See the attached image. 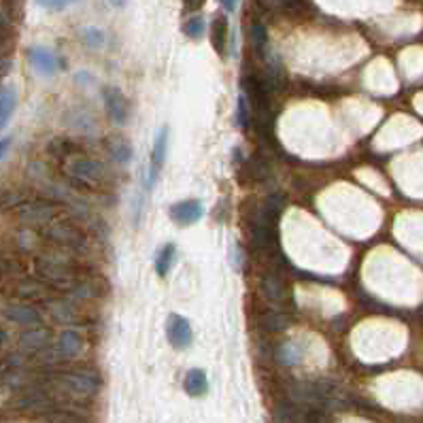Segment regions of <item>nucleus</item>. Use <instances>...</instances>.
Wrapping results in <instances>:
<instances>
[{"mask_svg":"<svg viewBox=\"0 0 423 423\" xmlns=\"http://www.w3.org/2000/svg\"><path fill=\"white\" fill-rule=\"evenodd\" d=\"M68 170L75 179H79L85 185H102L107 179V168L98 160L90 158H75L68 164Z\"/></svg>","mask_w":423,"mask_h":423,"instance_id":"obj_1","label":"nucleus"},{"mask_svg":"<svg viewBox=\"0 0 423 423\" xmlns=\"http://www.w3.org/2000/svg\"><path fill=\"white\" fill-rule=\"evenodd\" d=\"M166 336L174 349H188L192 345V326L183 315L172 313L166 324Z\"/></svg>","mask_w":423,"mask_h":423,"instance_id":"obj_2","label":"nucleus"},{"mask_svg":"<svg viewBox=\"0 0 423 423\" xmlns=\"http://www.w3.org/2000/svg\"><path fill=\"white\" fill-rule=\"evenodd\" d=\"M102 98H104V107H107V113L111 115V119L115 124H126L130 117V104L126 100V96L117 90V88H102Z\"/></svg>","mask_w":423,"mask_h":423,"instance_id":"obj_3","label":"nucleus"},{"mask_svg":"<svg viewBox=\"0 0 423 423\" xmlns=\"http://www.w3.org/2000/svg\"><path fill=\"white\" fill-rule=\"evenodd\" d=\"M204 215V208L200 204V200H183L170 206V217L174 224L179 226H192L196 222H200Z\"/></svg>","mask_w":423,"mask_h":423,"instance_id":"obj_4","label":"nucleus"},{"mask_svg":"<svg viewBox=\"0 0 423 423\" xmlns=\"http://www.w3.org/2000/svg\"><path fill=\"white\" fill-rule=\"evenodd\" d=\"M262 294L274 306H285L288 300H290V294H288V288L283 283V279L276 276L274 272L262 276Z\"/></svg>","mask_w":423,"mask_h":423,"instance_id":"obj_5","label":"nucleus"},{"mask_svg":"<svg viewBox=\"0 0 423 423\" xmlns=\"http://www.w3.org/2000/svg\"><path fill=\"white\" fill-rule=\"evenodd\" d=\"M28 58H30V64H32L34 70H37V73H41V75H45V77H49V75L56 73L58 58L53 56V51H49V49H45V47H32L30 53H28Z\"/></svg>","mask_w":423,"mask_h":423,"instance_id":"obj_6","label":"nucleus"},{"mask_svg":"<svg viewBox=\"0 0 423 423\" xmlns=\"http://www.w3.org/2000/svg\"><path fill=\"white\" fill-rule=\"evenodd\" d=\"M166 149H168V126H162L156 134L154 140V156H151V172H149V185L156 181L160 168L164 166L166 160Z\"/></svg>","mask_w":423,"mask_h":423,"instance_id":"obj_7","label":"nucleus"},{"mask_svg":"<svg viewBox=\"0 0 423 423\" xmlns=\"http://www.w3.org/2000/svg\"><path fill=\"white\" fill-rule=\"evenodd\" d=\"M258 324L264 332H270V334H279L290 328V315H285L283 310H266L258 317Z\"/></svg>","mask_w":423,"mask_h":423,"instance_id":"obj_8","label":"nucleus"},{"mask_svg":"<svg viewBox=\"0 0 423 423\" xmlns=\"http://www.w3.org/2000/svg\"><path fill=\"white\" fill-rule=\"evenodd\" d=\"M183 387L185 392L194 398L198 396H204L206 390H208V381H206V372L200 370V368H192L188 374H185V381H183Z\"/></svg>","mask_w":423,"mask_h":423,"instance_id":"obj_9","label":"nucleus"},{"mask_svg":"<svg viewBox=\"0 0 423 423\" xmlns=\"http://www.w3.org/2000/svg\"><path fill=\"white\" fill-rule=\"evenodd\" d=\"M226 41H228V22L226 17L217 15L210 22V43L219 56H226Z\"/></svg>","mask_w":423,"mask_h":423,"instance_id":"obj_10","label":"nucleus"},{"mask_svg":"<svg viewBox=\"0 0 423 423\" xmlns=\"http://www.w3.org/2000/svg\"><path fill=\"white\" fill-rule=\"evenodd\" d=\"M107 149L117 164H128L132 160V147L124 136H111L107 140Z\"/></svg>","mask_w":423,"mask_h":423,"instance_id":"obj_11","label":"nucleus"},{"mask_svg":"<svg viewBox=\"0 0 423 423\" xmlns=\"http://www.w3.org/2000/svg\"><path fill=\"white\" fill-rule=\"evenodd\" d=\"M15 107H17V92L13 88H5L0 92V130L9 124Z\"/></svg>","mask_w":423,"mask_h":423,"instance_id":"obj_12","label":"nucleus"},{"mask_svg":"<svg viewBox=\"0 0 423 423\" xmlns=\"http://www.w3.org/2000/svg\"><path fill=\"white\" fill-rule=\"evenodd\" d=\"M174 256H177V247H174L172 242H166V244L160 247V251L156 256V272L160 276L168 274V270H170V266L174 262Z\"/></svg>","mask_w":423,"mask_h":423,"instance_id":"obj_13","label":"nucleus"},{"mask_svg":"<svg viewBox=\"0 0 423 423\" xmlns=\"http://www.w3.org/2000/svg\"><path fill=\"white\" fill-rule=\"evenodd\" d=\"M51 236L56 238V240H60V242H64V244H83V236H81V232H77L73 226H68V224H58V226H53L51 228Z\"/></svg>","mask_w":423,"mask_h":423,"instance_id":"obj_14","label":"nucleus"},{"mask_svg":"<svg viewBox=\"0 0 423 423\" xmlns=\"http://www.w3.org/2000/svg\"><path fill=\"white\" fill-rule=\"evenodd\" d=\"M274 358L285 364V366H294L300 362V347L296 342H283L276 351H274Z\"/></svg>","mask_w":423,"mask_h":423,"instance_id":"obj_15","label":"nucleus"},{"mask_svg":"<svg viewBox=\"0 0 423 423\" xmlns=\"http://www.w3.org/2000/svg\"><path fill=\"white\" fill-rule=\"evenodd\" d=\"M81 336L77 332H64L60 338V349L64 356H75L77 351H81Z\"/></svg>","mask_w":423,"mask_h":423,"instance_id":"obj_16","label":"nucleus"},{"mask_svg":"<svg viewBox=\"0 0 423 423\" xmlns=\"http://www.w3.org/2000/svg\"><path fill=\"white\" fill-rule=\"evenodd\" d=\"M236 117H238V126L242 130H249L251 128V104L247 100V96L240 92L238 96V109H236Z\"/></svg>","mask_w":423,"mask_h":423,"instance_id":"obj_17","label":"nucleus"},{"mask_svg":"<svg viewBox=\"0 0 423 423\" xmlns=\"http://www.w3.org/2000/svg\"><path fill=\"white\" fill-rule=\"evenodd\" d=\"M204 28H206V26H204V19H202L200 15H190L188 22L183 24V32L188 34L190 39H194V41L202 39Z\"/></svg>","mask_w":423,"mask_h":423,"instance_id":"obj_18","label":"nucleus"},{"mask_svg":"<svg viewBox=\"0 0 423 423\" xmlns=\"http://www.w3.org/2000/svg\"><path fill=\"white\" fill-rule=\"evenodd\" d=\"M244 168L249 170V174H251V177H254L256 181H262V179L268 177V164H266L262 158H254V160H249V162H247Z\"/></svg>","mask_w":423,"mask_h":423,"instance_id":"obj_19","label":"nucleus"},{"mask_svg":"<svg viewBox=\"0 0 423 423\" xmlns=\"http://www.w3.org/2000/svg\"><path fill=\"white\" fill-rule=\"evenodd\" d=\"M83 39H85V45L92 47V49H98L104 45V41H107V34H104L100 28H88L83 32Z\"/></svg>","mask_w":423,"mask_h":423,"instance_id":"obj_20","label":"nucleus"},{"mask_svg":"<svg viewBox=\"0 0 423 423\" xmlns=\"http://www.w3.org/2000/svg\"><path fill=\"white\" fill-rule=\"evenodd\" d=\"M266 41H268V34H266V28L262 24H254L251 26V45L256 51H264L266 47Z\"/></svg>","mask_w":423,"mask_h":423,"instance_id":"obj_21","label":"nucleus"},{"mask_svg":"<svg viewBox=\"0 0 423 423\" xmlns=\"http://www.w3.org/2000/svg\"><path fill=\"white\" fill-rule=\"evenodd\" d=\"M51 421H53V423H85L83 419H79V417H75V415H68V413L51 415Z\"/></svg>","mask_w":423,"mask_h":423,"instance_id":"obj_22","label":"nucleus"},{"mask_svg":"<svg viewBox=\"0 0 423 423\" xmlns=\"http://www.w3.org/2000/svg\"><path fill=\"white\" fill-rule=\"evenodd\" d=\"M232 262H234V266H236V268H240V266H242V262H240V249H238V244H232Z\"/></svg>","mask_w":423,"mask_h":423,"instance_id":"obj_23","label":"nucleus"},{"mask_svg":"<svg viewBox=\"0 0 423 423\" xmlns=\"http://www.w3.org/2000/svg\"><path fill=\"white\" fill-rule=\"evenodd\" d=\"M9 147H11V136H7V138L0 140V158H5V154L9 151Z\"/></svg>","mask_w":423,"mask_h":423,"instance_id":"obj_24","label":"nucleus"},{"mask_svg":"<svg viewBox=\"0 0 423 423\" xmlns=\"http://www.w3.org/2000/svg\"><path fill=\"white\" fill-rule=\"evenodd\" d=\"M43 7H47V9H53V11H60V9H64V7H66V3H45Z\"/></svg>","mask_w":423,"mask_h":423,"instance_id":"obj_25","label":"nucleus"},{"mask_svg":"<svg viewBox=\"0 0 423 423\" xmlns=\"http://www.w3.org/2000/svg\"><path fill=\"white\" fill-rule=\"evenodd\" d=\"M222 7H224V9H226V11H230V13H232V11H234V9H236V3H224V5H222Z\"/></svg>","mask_w":423,"mask_h":423,"instance_id":"obj_26","label":"nucleus"},{"mask_svg":"<svg viewBox=\"0 0 423 423\" xmlns=\"http://www.w3.org/2000/svg\"><path fill=\"white\" fill-rule=\"evenodd\" d=\"M200 7H202L200 3H194V5H192V3H188V5H185V9H192V11H194V9H200Z\"/></svg>","mask_w":423,"mask_h":423,"instance_id":"obj_27","label":"nucleus"}]
</instances>
